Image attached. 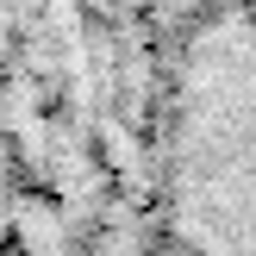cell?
I'll list each match as a JSON object with an SVG mask.
<instances>
[{
	"label": "cell",
	"mask_w": 256,
	"mask_h": 256,
	"mask_svg": "<svg viewBox=\"0 0 256 256\" xmlns=\"http://www.w3.org/2000/svg\"><path fill=\"white\" fill-rule=\"evenodd\" d=\"M150 0H0V256H106L138 169Z\"/></svg>",
	"instance_id": "6da1fadb"
},
{
	"label": "cell",
	"mask_w": 256,
	"mask_h": 256,
	"mask_svg": "<svg viewBox=\"0 0 256 256\" xmlns=\"http://www.w3.org/2000/svg\"><path fill=\"white\" fill-rule=\"evenodd\" d=\"M106 256H256V0H150L144 132Z\"/></svg>",
	"instance_id": "7a4b0ae2"
}]
</instances>
